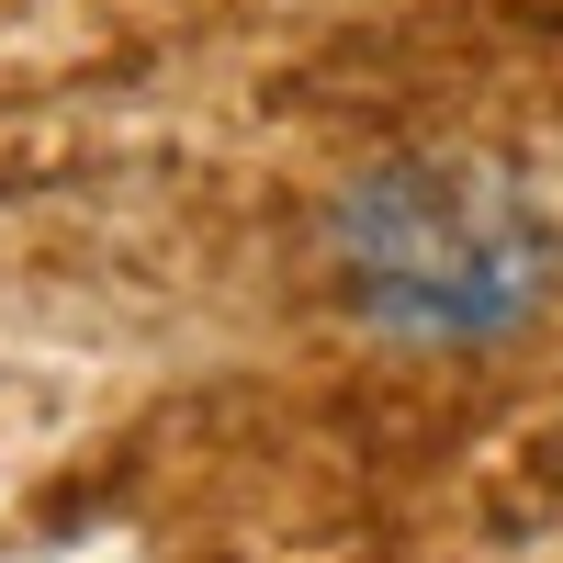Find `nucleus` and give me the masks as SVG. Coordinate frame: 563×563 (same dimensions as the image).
Listing matches in <instances>:
<instances>
[{"label": "nucleus", "instance_id": "nucleus-1", "mask_svg": "<svg viewBox=\"0 0 563 563\" xmlns=\"http://www.w3.org/2000/svg\"><path fill=\"white\" fill-rule=\"evenodd\" d=\"M339 294L372 339L406 350H485L519 339L563 282L552 214L485 158H384L327 214Z\"/></svg>", "mask_w": 563, "mask_h": 563}]
</instances>
